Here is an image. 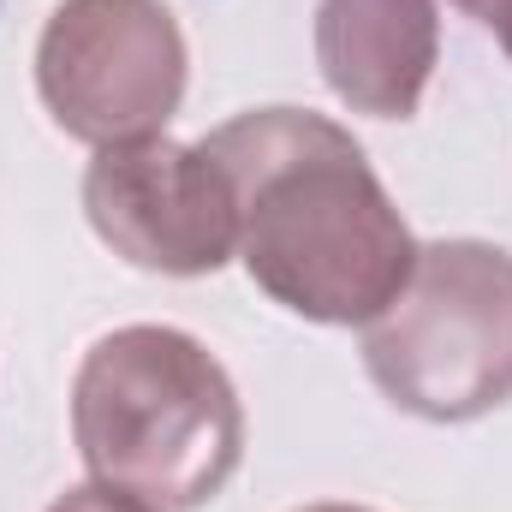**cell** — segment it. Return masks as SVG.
I'll use <instances>...</instances> for the list:
<instances>
[{"label": "cell", "instance_id": "1", "mask_svg": "<svg viewBox=\"0 0 512 512\" xmlns=\"http://www.w3.org/2000/svg\"><path fill=\"white\" fill-rule=\"evenodd\" d=\"M239 209V262L322 328H364L417 268V239L364 143L310 108H251L203 137Z\"/></svg>", "mask_w": 512, "mask_h": 512}, {"label": "cell", "instance_id": "2", "mask_svg": "<svg viewBox=\"0 0 512 512\" xmlns=\"http://www.w3.org/2000/svg\"><path fill=\"white\" fill-rule=\"evenodd\" d=\"M72 441L108 495L197 512L245 465V405L197 334L131 322L102 334L72 376Z\"/></svg>", "mask_w": 512, "mask_h": 512}, {"label": "cell", "instance_id": "3", "mask_svg": "<svg viewBox=\"0 0 512 512\" xmlns=\"http://www.w3.org/2000/svg\"><path fill=\"white\" fill-rule=\"evenodd\" d=\"M364 370L423 423H471L512 399V251L489 239L417 245V268L364 322Z\"/></svg>", "mask_w": 512, "mask_h": 512}, {"label": "cell", "instance_id": "4", "mask_svg": "<svg viewBox=\"0 0 512 512\" xmlns=\"http://www.w3.org/2000/svg\"><path fill=\"white\" fill-rule=\"evenodd\" d=\"M185 78L191 54L167 0H60L36 36V96L90 149L161 137Z\"/></svg>", "mask_w": 512, "mask_h": 512}, {"label": "cell", "instance_id": "5", "mask_svg": "<svg viewBox=\"0 0 512 512\" xmlns=\"http://www.w3.org/2000/svg\"><path fill=\"white\" fill-rule=\"evenodd\" d=\"M84 215L96 239L143 274L197 280L239 256V209L221 161L167 131L96 149L84 167Z\"/></svg>", "mask_w": 512, "mask_h": 512}, {"label": "cell", "instance_id": "6", "mask_svg": "<svg viewBox=\"0 0 512 512\" xmlns=\"http://www.w3.org/2000/svg\"><path fill=\"white\" fill-rule=\"evenodd\" d=\"M322 84L370 120H411L441 66L435 0H316Z\"/></svg>", "mask_w": 512, "mask_h": 512}, {"label": "cell", "instance_id": "7", "mask_svg": "<svg viewBox=\"0 0 512 512\" xmlns=\"http://www.w3.org/2000/svg\"><path fill=\"white\" fill-rule=\"evenodd\" d=\"M48 512H143V507H131V501H120V495H108L102 483H78V489H66Z\"/></svg>", "mask_w": 512, "mask_h": 512}, {"label": "cell", "instance_id": "8", "mask_svg": "<svg viewBox=\"0 0 512 512\" xmlns=\"http://www.w3.org/2000/svg\"><path fill=\"white\" fill-rule=\"evenodd\" d=\"M465 18H477L483 30H501V24H512V0H453Z\"/></svg>", "mask_w": 512, "mask_h": 512}, {"label": "cell", "instance_id": "9", "mask_svg": "<svg viewBox=\"0 0 512 512\" xmlns=\"http://www.w3.org/2000/svg\"><path fill=\"white\" fill-rule=\"evenodd\" d=\"M298 512H370V507H352V501H316V507H298Z\"/></svg>", "mask_w": 512, "mask_h": 512}, {"label": "cell", "instance_id": "10", "mask_svg": "<svg viewBox=\"0 0 512 512\" xmlns=\"http://www.w3.org/2000/svg\"><path fill=\"white\" fill-rule=\"evenodd\" d=\"M495 36H501V48H507V60H512V24H501Z\"/></svg>", "mask_w": 512, "mask_h": 512}]
</instances>
